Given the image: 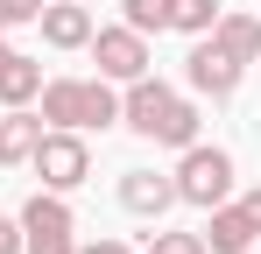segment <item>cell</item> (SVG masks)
<instances>
[{
	"instance_id": "6da1fadb",
	"label": "cell",
	"mask_w": 261,
	"mask_h": 254,
	"mask_svg": "<svg viewBox=\"0 0 261 254\" xmlns=\"http://www.w3.org/2000/svg\"><path fill=\"white\" fill-rule=\"evenodd\" d=\"M170 184H176V205L212 212V205H226V198H233V156H226L219 141H191V148H176Z\"/></svg>"
},
{
	"instance_id": "7a4b0ae2",
	"label": "cell",
	"mask_w": 261,
	"mask_h": 254,
	"mask_svg": "<svg viewBox=\"0 0 261 254\" xmlns=\"http://www.w3.org/2000/svg\"><path fill=\"white\" fill-rule=\"evenodd\" d=\"M14 219H21V254H78V240H71L78 212L64 205V191H36Z\"/></svg>"
},
{
	"instance_id": "3957f363",
	"label": "cell",
	"mask_w": 261,
	"mask_h": 254,
	"mask_svg": "<svg viewBox=\"0 0 261 254\" xmlns=\"http://www.w3.org/2000/svg\"><path fill=\"white\" fill-rule=\"evenodd\" d=\"M29 169L43 176V191H78L92 176V148L78 127H43V141H36V156H29Z\"/></svg>"
},
{
	"instance_id": "277c9868",
	"label": "cell",
	"mask_w": 261,
	"mask_h": 254,
	"mask_svg": "<svg viewBox=\"0 0 261 254\" xmlns=\"http://www.w3.org/2000/svg\"><path fill=\"white\" fill-rule=\"evenodd\" d=\"M92 64H99V78H113V85H127V78H141L155 57H148V36L141 29H127V21H113V29H92Z\"/></svg>"
},
{
	"instance_id": "5b68a950",
	"label": "cell",
	"mask_w": 261,
	"mask_h": 254,
	"mask_svg": "<svg viewBox=\"0 0 261 254\" xmlns=\"http://www.w3.org/2000/svg\"><path fill=\"white\" fill-rule=\"evenodd\" d=\"M240 71H247V64H233L212 36H198L191 57H184V85H191L198 99H233V92H240Z\"/></svg>"
},
{
	"instance_id": "8992f818",
	"label": "cell",
	"mask_w": 261,
	"mask_h": 254,
	"mask_svg": "<svg viewBox=\"0 0 261 254\" xmlns=\"http://www.w3.org/2000/svg\"><path fill=\"white\" fill-rule=\"evenodd\" d=\"M176 106V92L155 71H141V78H127L120 85V127L127 134H141V141H155V127H163V113Z\"/></svg>"
},
{
	"instance_id": "52a82bcc",
	"label": "cell",
	"mask_w": 261,
	"mask_h": 254,
	"mask_svg": "<svg viewBox=\"0 0 261 254\" xmlns=\"http://www.w3.org/2000/svg\"><path fill=\"white\" fill-rule=\"evenodd\" d=\"M36 21H43V42H49V49H85L92 29H99V21H92V7H78V0H43V14H36Z\"/></svg>"
},
{
	"instance_id": "ba28073f",
	"label": "cell",
	"mask_w": 261,
	"mask_h": 254,
	"mask_svg": "<svg viewBox=\"0 0 261 254\" xmlns=\"http://www.w3.org/2000/svg\"><path fill=\"white\" fill-rule=\"evenodd\" d=\"M120 205H127L134 219H163V212L176 205V184L155 176V169H127V176H120Z\"/></svg>"
},
{
	"instance_id": "9c48e42d",
	"label": "cell",
	"mask_w": 261,
	"mask_h": 254,
	"mask_svg": "<svg viewBox=\"0 0 261 254\" xmlns=\"http://www.w3.org/2000/svg\"><path fill=\"white\" fill-rule=\"evenodd\" d=\"M254 240H261V233H254V219L233 205V198L205 212V247H212V254H247Z\"/></svg>"
},
{
	"instance_id": "30bf717a",
	"label": "cell",
	"mask_w": 261,
	"mask_h": 254,
	"mask_svg": "<svg viewBox=\"0 0 261 254\" xmlns=\"http://www.w3.org/2000/svg\"><path fill=\"white\" fill-rule=\"evenodd\" d=\"M36 141H43V113H29V106L0 113V169H21L36 156Z\"/></svg>"
},
{
	"instance_id": "8fae6325",
	"label": "cell",
	"mask_w": 261,
	"mask_h": 254,
	"mask_svg": "<svg viewBox=\"0 0 261 254\" xmlns=\"http://www.w3.org/2000/svg\"><path fill=\"white\" fill-rule=\"evenodd\" d=\"M36 113H43V127H78V113H85V78H43Z\"/></svg>"
},
{
	"instance_id": "7c38bea8",
	"label": "cell",
	"mask_w": 261,
	"mask_h": 254,
	"mask_svg": "<svg viewBox=\"0 0 261 254\" xmlns=\"http://www.w3.org/2000/svg\"><path fill=\"white\" fill-rule=\"evenodd\" d=\"M212 42L233 57V64H254V57H261V14H219Z\"/></svg>"
},
{
	"instance_id": "4fadbf2b",
	"label": "cell",
	"mask_w": 261,
	"mask_h": 254,
	"mask_svg": "<svg viewBox=\"0 0 261 254\" xmlns=\"http://www.w3.org/2000/svg\"><path fill=\"white\" fill-rule=\"evenodd\" d=\"M36 92H43V64L14 49V57L0 64V106H36Z\"/></svg>"
},
{
	"instance_id": "5bb4252c",
	"label": "cell",
	"mask_w": 261,
	"mask_h": 254,
	"mask_svg": "<svg viewBox=\"0 0 261 254\" xmlns=\"http://www.w3.org/2000/svg\"><path fill=\"white\" fill-rule=\"evenodd\" d=\"M85 127H99V134H106V127H120V85H113V78H85V113H78V134H85Z\"/></svg>"
},
{
	"instance_id": "9a60e30c",
	"label": "cell",
	"mask_w": 261,
	"mask_h": 254,
	"mask_svg": "<svg viewBox=\"0 0 261 254\" xmlns=\"http://www.w3.org/2000/svg\"><path fill=\"white\" fill-rule=\"evenodd\" d=\"M219 14H226V0H170V29H184V36H212Z\"/></svg>"
},
{
	"instance_id": "2e32d148",
	"label": "cell",
	"mask_w": 261,
	"mask_h": 254,
	"mask_svg": "<svg viewBox=\"0 0 261 254\" xmlns=\"http://www.w3.org/2000/svg\"><path fill=\"white\" fill-rule=\"evenodd\" d=\"M155 141H163V148H191V141H198V106L176 99L170 113H163V127H155Z\"/></svg>"
},
{
	"instance_id": "e0dca14e",
	"label": "cell",
	"mask_w": 261,
	"mask_h": 254,
	"mask_svg": "<svg viewBox=\"0 0 261 254\" xmlns=\"http://www.w3.org/2000/svg\"><path fill=\"white\" fill-rule=\"evenodd\" d=\"M120 21L141 29V36H163L170 29V0H120Z\"/></svg>"
},
{
	"instance_id": "ac0fdd59",
	"label": "cell",
	"mask_w": 261,
	"mask_h": 254,
	"mask_svg": "<svg viewBox=\"0 0 261 254\" xmlns=\"http://www.w3.org/2000/svg\"><path fill=\"white\" fill-rule=\"evenodd\" d=\"M148 254H212V247H205V233H163L155 226L148 233Z\"/></svg>"
},
{
	"instance_id": "d6986e66",
	"label": "cell",
	"mask_w": 261,
	"mask_h": 254,
	"mask_svg": "<svg viewBox=\"0 0 261 254\" xmlns=\"http://www.w3.org/2000/svg\"><path fill=\"white\" fill-rule=\"evenodd\" d=\"M36 14H43V0H0V36L21 29V21H36Z\"/></svg>"
},
{
	"instance_id": "ffe728a7",
	"label": "cell",
	"mask_w": 261,
	"mask_h": 254,
	"mask_svg": "<svg viewBox=\"0 0 261 254\" xmlns=\"http://www.w3.org/2000/svg\"><path fill=\"white\" fill-rule=\"evenodd\" d=\"M0 254H21V219L0 212Z\"/></svg>"
},
{
	"instance_id": "44dd1931",
	"label": "cell",
	"mask_w": 261,
	"mask_h": 254,
	"mask_svg": "<svg viewBox=\"0 0 261 254\" xmlns=\"http://www.w3.org/2000/svg\"><path fill=\"white\" fill-rule=\"evenodd\" d=\"M78 254H134L127 240H78Z\"/></svg>"
},
{
	"instance_id": "7402d4cb",
	"label": "cell",
	"mask_w": 261,
	"mask_h": 254,
	"mask_svg": "<svg viewBox=\"0 0 261 254\" xmlns=\"http://www.w3.org/2000/svg\"><path fill=\"white\" fill-rule=\"evenodd\" d=\"M233 205L247 212V219H254V233H261V184H254V191H247V198H233Z\"/></svg>"
},
{
	"instance_id": "603a6c76",
	"label": "cell",
	"mask_w": 261,
	"mask_h": 254,
	"mask_svg": "<svg viewBox=\"0 0 261 254\" xmlns=\"http://www.w3.org/2000/svg\"><path fill=\"white\" fill-rule=\"evenodd\" d=\"M7 57H14V42H7V36H0V64H7Z\"/></svg>"
}]
</instances>
